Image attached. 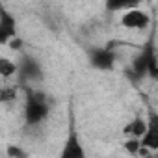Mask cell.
I'll use <instances>...</instances> for the list:
<instances>
[{
    "mask_svg": "<svg viewBox=\"0 0 158 158\" xmlns=\"http://www.w3.org/2000/svg\"><path fill=\"white\" fill-rule=\"evenodd\" d=\"M119 23L123 28H128V30H145L151 24V15L139 8H132L123 11Z\"/></svg>",
    "mask_w": 158,
    "mask_h": 158,
    "instance_id": "cell-4",
    "label": "cell"
},
{
    "mask_svg": "<svg viewBox=\"0 0 158 158\" xmlns=\"http://www.w3.org/2000/svg\"><path fill=\"white\" fill-rule=\"evenodd\" d=\"M156 123H158L156 115L151 114V119L147 121V130L139 139L141 147L149 149L151 152H156V149H158V127H156Z\"/></svg>",
    "mask_w": 158,
    "mask_h": 158,
    "instance_id": "cell-7",
    "label": "cell"
},
{
    "mask_svg": "<svg viewBox=\"0 0 158 158\" xmlns=\"http://www.w3.org/2000/svg\"><path fill=\"white\" fill-rule=\"evenodd\" d=\"M13 37H17V19L0 2V45H8Z\"/></svg>",
    "mask_w": 158,
    "mask_h": 158,
    "instance_id": "cell-5",
    "label": "cell"
},
{
    "mask_svg": "<svg viewBox=\"0 0 158 158\" xmlns=\"http://www.w3.org/2000/svg\"><path fill=\"white\" fill-rule=\"evenodd\" d=\"M23 45H24V41H23L19 35H17V37H13V39L8 43V47H10L11 50H21V48H23Z\"/></svg>",
    "mask_w": 158,
    "mask_h": 158,
    "instance_id": "cell-15",
    "label": "cell"
},
{
    "mask_svg": "<svg viewBox=\"0 0 158 158\" xmlns=\"http://www.w3.org/2000/svg\"><path fill=\"white\" fill-rule=\"evenodd\" d=\"M147 130V119H143L141 115L134 117L130 123H127L123 127V136L125 138H134V139H141V136Z\"/></svg>",
    "mask_w": 158,
    "mask_h": 158,
    "instance_id": "cell-9",
    "label": "cell"
},
{
    "mask_svg": "<svg viewBox=\"0 0 158 158\" xmlns=\"http://www.w3.org/2000/svg\"><path fill=\"white\" fill-rule=\"evenodd\" d=\"M123 149H125L130 156H138V151H139V139L127 138V141L123 143Z\"/></svg>",
    "mask_w": 158,
    "mask_h": 158,
    "instance_id": "cell-12",
    "label": "cell"
},
{
    "mask_svg": "<svg viewBox=\"0 0 158 158\" xmlns=\"http://www.w3.org/2000/svg\"><path fill=\"white\" fill-rule=\"evenodd\" d=\"M6 152H8L10 158H28V152L23 147H19V145H8Z\"/></svg>",
    "mask_w": 158,
    "mask_h": 158,
    "instance_id": "cell-14",
    "label": "cell"
},
{
    "mask_svg": "<svg viewBox=\"0 0 158 158\" xmlns=\"http://www.w3.org/2000/svg\"><path fill=\"white\" fill-rule=\"evenodd\" d=\"M106 8L110 11H117V10H132V8H138V2H108Z\"/></svg>",
    "mask_w": 158,
    "mask_h": 158,
    "instance_id": "cell-13",
    "label": "cell"
},
{
    "mask_svg": "<svg viewBox=\"0 0 158 158\" xmlns=\"http://www.w3.org/2000/svg\"><path fill=\"white\" fill-rule=\"evenodd\" d=\"M132 71L134 74L138 76H143V74H149L151 78H158V65H156V50H154V43L152 39L141 48L139 56L134 58L132 61Z\"/></svg>",
    "mask_w": 158,
    "mask_h": 158,
    "instance_id": "cell-2",
    "label": "cell"
},
{
    "mask_svg": "<svg viewBox=\"0 0 158 158\" xmlns=\"http://www.w3.org/2000/svg\"><path fill=\"white\" fill-rule=\"evenodd\" d=\"M17 93H19V89L15 86H4V88H0V102H4V104L13 102L17 99Z\"/></svg>",
    "mask_w": 158,
    "mask_h": 158,
    "instance_id": "cell-11",
    "label": "cell"
},
{
    "mask_svg": "<svg viewBox=\"0 0 158 158\" xmlns=\"http://www.w3.org/2000/svg\"><path fill=\"white\" fill-rule=\"evenodd\" d=\"M60 158H88L84 143L80 141V136H78V132L74 128V121H71V125H69V132H67V138L60 151Z\"/></svg>",
    "mask_w": 158,
    "mask_h": 158,
    "instance_id": "cell-3",
    "label": "cell"
},
{
    "mask_svg": "<svg viewBox=\"0 0 158 158\" xmlns=\"http://www.w3.org/2000/svg\"><path fill=\"white\" fill-rule=\"evenodd\" d=\"M88 58H89L91 67H95V69H99V71H110V69H114V65H115V54H114L110 48H106V47L89 50Z\"/></svg>",
    "mask_w": 158,
    "mask_h": 158,
    "instance_id": "cell-6",
    "label": "cell"
},
{
    "mask_svg": "<svg viewBox=\"0 0 158 158\" xmlns=\"http://www.w3.org/2000/svg\"><path fill=\"white\" fill-rule=\"evenodd\" d=\"M50 108L47 102V95L43 91L30 89L26 93V104H24V123L26 127H37L43 123L48 115Z\"/></svg>",
    "mask_w": 158,
    "mask_h": 158,
    "instance_id": "cell-1",
    "label": "cell"
},
{
    "mask_svg": "<svg viewBox=\"0 0 158 158\" xmlns=\"http://www.w3.org/2000/svg\"><path fill=\"white\" fill-rule=\"evenodd\" d=\"M17 74V63L6 56H0V76L2 78H11Z\"/></svg>",
    "mask_w": 158,
    "mask_h": 158,
    "instance_id": "cell-10",
    "label": "cell"
},
{
    "mask_svg": "<svg viewBox=\"0 0 158 158\" xmlns=\"http://www.w3.org/2000/svg\"><path fill=\"white\" fill-rule=\"evenodd\" d=\"M17 71L23 74L24 80H39L41 73H43L39 61L35 58H32V56H24L23 61H21V65H17Z\"/></svg>",
    "mask_w": 158,
    "mask_h": 158,
    "instance_id": "cell-8",
    "label": "cell"
}]
</instances>
